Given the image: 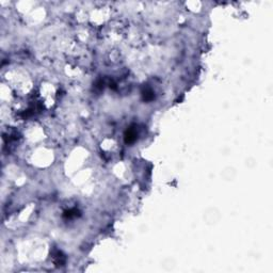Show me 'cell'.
I'll return each instance as SVG.
<instances>
[{"instance_id":"2","label":"cell","mask_w":273,"mask_h":273,"mask_svg":"<svg viewBox=\"0 0 273 273\" xmlns=\"http://www.w3.org/2000/svg\"><path fill=\"white\" fill-rule=\"evenodd\" d=\"M143 96H144V99H145V100H151V99L154 98V93L151 92V90H146L145 92H144Z\"/></svg>"},{"instance_id":"1","label":"cell","mask_w":273,"mask_h":273,"mask_svg":"<svg viewBox=\"0 0 273 273\" xmlns=\"http://www.w3.org/2000/svg\"><path fill=\"white\" fill-rule=\"evenodd\" d=\"M137 140V133H135V130L129 129L127 130V132L125 135V142L126 143H132Z\"/></svg>"}]
</instances>
